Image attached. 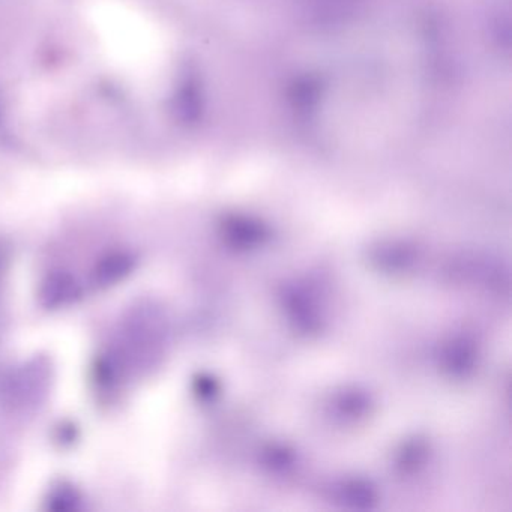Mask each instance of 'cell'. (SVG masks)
I'll return each instance as SVG.
<instances>
[{
	"instance_id": "1",
	"label": "cell",
	"mask_w": 512,
	"mask_h": 512,
	"mask_svg": "<svg viewBox=\"0 0 512 512\" xmlns=\"http://www.w3.org/2000/svg\"><path fill=\"white\" fill-rule=\"evenodd\" d=\"M79 296L80 286L67 272H53L41 286V302L47 308L64 307Z\"/></svg>"
},
{
	"instance_id": "2",
	"label": "cell",
	"mask_w": 512,
	"mask_h": 512,
	"mask_svg": "<svg viewBox=\"0 0 512 512\" xmlns=\"http://www.w3.org/2000/svg\"><path fill=\"white\" fill-rule=\"evenodd\" d=\"M136 260L131 254L113 253L103 257L101 262L95 266L94 283L98 287H109L119 283L131 274Z\"/></svg>"
},
{
	"instance_id": "3",
	"label": "cell",
	"mask_w": 512,
	"mask_h": 512,
	"mask_svg": "<svg viewBox=\"0 0 512 512\" xmlns=\"http://www.w3.org/2000/svg\"><path fill=\"white\" fill-rule=\"evenodd\" d=\"M79 503V493L73 487L61 485L50 494L49 509L56 512L74 511V509L79 508Z\"/></svg>"
}]
</instances>
